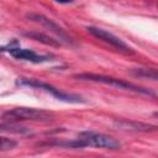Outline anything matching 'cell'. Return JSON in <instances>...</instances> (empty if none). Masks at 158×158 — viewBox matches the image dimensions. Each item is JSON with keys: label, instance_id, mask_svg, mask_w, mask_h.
<instances>
[{"label": "cell", "instance_id": "277c9868", "mask_svg": "<svg viewBox=\"0 0 158 158\" xmlns=\"http://www.w3.org/2000/svg\"><path fill=\"white\" fill-rule=\"evenodd\" d=\"M86 31H88L91 36H94V37L101 40L102 42H105V43H107V44H110L111 47H114V48L117 49L118 52H122V53H125V54H133V53H135V51H133L125 41H122L120 37L115 36L114 33H111V32H109V31H106V30H102V28L95 27V26H88V27H86Z\"/></svg>", "mask_w": 158, "mask_h": 158}, {"label": "cell", "instance_id": "7c38bea8", "mask_svg": "<svg viewBox=\"0 0 158 158\" xmlns=\"http://www.w3.org/2000/svg\"><path fill=\"white\" fill-rule=\"evenodd\" d=\"M131 74L137 78H144L158 81V70L152 68H133L131 69Z\"/></svg>", "mask_w": 158, "mask_h": 158}, {"label": "cell", "instance_id": "5b68a950", "mask_svg": "<svg viewBox=\"0 0 158 158\" xmlns=\"http://www.w3.org/2000/svg\"><path fill=\"white\" fill-rule=\"evenodd\" d=\"M78 137L84 139L86 144L91 147H99V148H105V149H120L121 148V143L117 139L105 133L94 132V131H83V132H79Z\"/></svg>", "mask_w": 158, "mask_h": 158}, {"label": "cell", "instance_id": "5bb4252c", "mask_svg": "<svg viewBox=\"0 0 158 158\" xmlns=\"http://www.w3.org/2000/svg\"><path fill=\"white\" fill-rule=\"evenodd\" d=\"M56 1L59 2V4H69V2H72L74 0H56Z\"/></svg>", "mask_w": 158, "mask_h": 158}, {"label": "cell", "instance_id": "7a4b0ae2", "mask_svg": "<svg viewBox=\"0 0 158 158\" xmlns=\"http://www.w3.org/2000/svg\"><path fill=\"white\" fill-rule=\"evenodd\" d=\"M1 121L6 122H19V121H49L54 118L53 112L35 109V107H15L12 110L5 111L1 115Z\"/></svg>", "mask_w": 158, "mask_h": 158}, {"label": "cell", "instance_id": "8992f818", "mask_svg": "<svg viewBox=\"0 0 158 158\" xmlns=\"http://www.w3.org/2000/svg\"><path fill=\"white\" fill-rule=\"evenodd\" d=\"M27 19L31 20V21H33V22H36V23H40L43 27H46L47 30H49L51 32H53L56 36H58L59 40H62L63 42H65L68 44H73L72 37L65 32V30L63 27H60L53 20L48 19L47 16H44L42 14H37V12H30V14H27Z\"/></svg>", "mask_w": 158, "mask_h": 158}, {"label": "cell", "instance_id": "30bf717a", "mask_svg": "<svg viewBox=\"0 0 158 158\" xmlns=\"http://www.w3.org/2000/svg\"><path fill=\"white\" fill-rule=\"evenodd\" d=\"M23 36L25 37H28L31 40H35L37 42H41L46 46H49V47H59L60 46V42L57 41L56 38L46 35V33H42V32H38V31H30V32H23Z\"/></svg>", "mask_w": 158, "mask_h": 158}, {"label": "cell", "instance_id": "6da1fadb", "mask_svg": "<svg viewBox=\"0 0 158 158\" xmlns=\"http://www.w3.org/2000/svg\"><path fill=\"white\" fill-rule=\"evenodd\" d=\"M73 78L79 79V80H86V81H94V83H101V84H106V85H111L122 90H127V91H132L136 94H141L148 98H157V94L147 88L139 86L137 84L118 79V78H114L110 75H104V74H96V73H79V74H74Z\"/></svg>", "mask_w": 158, "mask_h": 158}, {"label": "cell", "instance_id": "9c48e42d", "mask_svg": "<svg viewBox=\"0 0 158 158\" xmlns=\"http://www.w3.org/2000/svg\"><path fill=\"white\" fill-rule=\"evenodd\" d=\"M41 144H44V146H54V147H63V148H84L86 147V142L84 139H81L80 137H78L77 139H51L48 142H44V143H41Z\"/></svg>", "mask_w": 158, "mask_h": 158}, {"label": "cell", "instance_id": "3957f363", "mask_svg": "<svg viewBox=\"0 0 158 158\" xmlns=\"http://www.w3.org/2000/svg\"><path fill=\"white\" fill-rule=\"evenodd\" d=\"M16 84L17 85H25V86H31V88L46 90V91L51 93L58 100H62V101H65V102H70V104H84L85 102V100L80 95L62 91V90L54 88L53 85H51L48 83H44V81H41L38 79H33V78H17Z\"/></svg>", "mask_w": 158, "mask_h": 158}, {"label": "cell", "instance_id": "ba28073f", "mask_svg": "<svg viewBox=\"0 0 158 158\" xmlns=\"http://www.w3.org/2000/svg\"><path fill=\"white\" fill-rule=\"evenodd\" d=\"M10 54L16 58V59H22V60H30L33 63H41V62H46L51 57L49 56H38L37 53H35L32 49H27V48H20V47H14L11 49H9Z\"/></svg>", "mask_w": 158, "mask_h": 158}, {"label": "cell", "instance_id": "52a82bcc", "mask_svg": "<svg viewBox=\"0 0 158 158\" xmlns=\"http://www.w3.org/2000/svg\"><path fill=\"white\" fill-rule=\"evenodd\" d=\"M112 125L116 130L130 131V132H153L158 130L156 125H151V123H146L141 121L126 120V118H115Z\"/></svg>", "mask_w": 158, "mask_h": 158}, {"label": "cell", "instance_id": "9a60e30c", "mask_svg": "<svg viewBox=\"0 0 158 158\" xmlns=\"http://www.w3.org/2000/svg\"><path fill=\"white\" fill-rule=\"evenodd\" d=\"M153 116H154V117H158V111H157V112H153Z\"/></svg>", "mask_w": 158, "mask_h": 158}, {"label": "cell", "instance_id": "4fadbf2b", "mask_svg": "<svg viewBox=\"0 0 158 158\" xmlns=\"http://www.w3.org/2000/svg\"><path fill=\"white\" fill-rule=\"evenodd\" d=\"M17 146V142L14 141V139H10L5 136H1L0 137V151L1 152H5V151H9V149H12Z\"/></svg>", "mask_w": 158, "mask_h": 158}, {"label": "cell", "instance_id": "8fae6325", "mask_svg": "<svg viewBox=\"0 0 158 158\" xmlns=\"http://www.w3.org/2000/svg\"><path fill=\"white\" fill-rule=\"evenodd\" d=\"M0 130L1 132H9V133H15V135H28L31 133V130L17 125L16 122H6V121H1L0 125Z\"/></svg>", "mask_w": 158, "mask_h": 158}]
</instances>
